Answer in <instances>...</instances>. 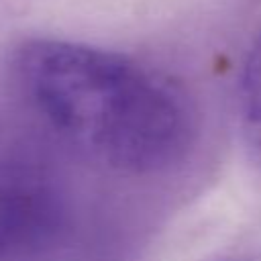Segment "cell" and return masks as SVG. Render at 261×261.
Masks as SVG:
<instances>
[{
    "label": "cell",
    "mask_w": 261,
    "mask_h": 261,
    "mask_svg": "<svg viewBox=\"0 0 261 261\" xmlns=\"http://www.w3.org/2000/svg\"><path fill=\"white\" fill-rule=\"evenodd\" d=\"M14 71L37 112L108 167L159 171L192 143L194 114L186 96L128 57L37 39L18 49Z\"/></svg>",
    "instance_id": "cell-1"
},
{
    "label": "cell",
    "mask_w": 261,
    "mask_h": 261,
    "mask_svg": "<svg viewBox=\"0 0 261 261\" xmlns=\"http://www.w3.org/2000/svg\"><path fill=\"white\" fill-rule=\"evenodd\" d=\"M65 200L53 173L20 151H0V261H37L59 241Z\"/></svg>",
    "instance_id": "cell-2"
},
{
    "label": "cell",
    "mask_w": 261,
    "mask_h": 261,
    "mask_svg": "<svg viewBox=\"0 0 261 261\" xmlns=\"http://www.w3.org/2000/svg\"><path fill=\"white\" fill-rule=\"evenodd\" d=\"M243 135L255 161L261 165V39L247 55L241 75Z\"/></svg>",
    "instance_id": "cell-3"
}]
</instances>
